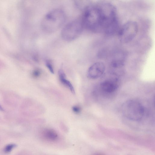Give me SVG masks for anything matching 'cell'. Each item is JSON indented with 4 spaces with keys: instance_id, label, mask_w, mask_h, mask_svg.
I'll return each mask as SVG.
<instances>
[{
    "instance_id": "obj_14",
    "label": "cell",
    "mask_w": 155,
    "mask_h": 155,
    "mask_svg": "<svg viewBox=\"0 0 155 155\" xmlns=\"http://www.w3.org/2000/svg\"><path fill=\"white\" fill-rule=\"evenodd\" d=\"M72 110L73 112L76 114L79 113L81 110L80 107L78 106H74L72 108Z\"/></svg>"
},
{
    "instance_id": "obj_2",
    "label": "cell",
    "mask_w": 155,
    "mask_h": 155,
    "mask_svg": "<svg viewBox=\"0 0 155 155\" xmlns=\"http://www.w3.org/2000/svg\"><path fill=\"white\" fill-rule=\"evenodd\" d=\"M81 20L83 27L96 33L102 32L101 16L98 4L87 7Z\"/></svg>"
},
{
    "instance_id": "obj_9",
    "label": "cell",
    "mask_w": 155,
    "mask_h": 155,
    "mask_svg": "<svg viewBox=\"0 0 155 155\" xmlns=\"http://www.w3.org/2000/svg\"><path fill=\"white\" fill-rule=\"evenodd\" d=\"M40 136L43 140L49 142L55 141L58 138V134L55 130L51 129L44 130L41 133Z\"/></svg>"
},
{
    "instance_id": "obj_13",
    "label": "cell",
    "mask_w": 155,
    "mask_h": 155,
    "mask_svg": "<svg viewBox=\"0 0 155 155\" xmlns=\"http://www.w3.org/2000/svg\"><path fill=\"white\" fill-rule=\"evenodd\" d=\"M41 74L40 71L38 69L34 70L32 72V76L35 78H37L40 76Z\"/></svg>"
},
{
    "instance_id": "obj_5",
    "label": "cell",
    "mask_w": 155,
    "mask_h": 155,
    "mask_svg": "<svg viewBox=\"0 0 155 155\" xmlns=\"http://www.w3.org/2000/svg\"><path fill=\"white\" fill-rule=\"evenodd\" d=\"M83 27L81 20L73 21L63 29L61 34L62 37L66 41H71L79 36Z\"/></svg>"
},
{
    "instance_id": "obj_6",
    "label": "cell",
    "mask_w": 155,
    "mask_h": 155,
    "mask_svg": "<svg viewBox=\"0 0 155 155\" xmlns=\"http://www.w3.org/2000/svg\"><path fill=\"white\" fill-rule=\"evenodd\" d=\"M137 31V23L133 21H128L122 26L119 31V39L121 43H129L135 37Z\"/></svg>"
},
{
    "instance_id": "obj_15",
    "label": "cell",
    "mask_w": 155,
    "mask_h": 155,
    "mask_svg": "<svg viewBox=\"0 0 155 155\" xmlns=\"http://www.w3.org/2000/svg\"><path fill=\"white\" fill-rule=\"evenodd\" d=\"M0 110H1V111H4V109H3V108L2 107H1V105H0Z\"/></svg>"
},
{
    "instance_id": "obj_16",
    "label": "cell",
    "mask_w": 155,
    "mask_h": 155,
    "mask_svg": "<svg viewBox=\"0 0 155 155\" xmlns=\"http://www.w3.org/2000/svg\"><path fill=\"white\" fill-rule=\"evenodd\" d=\"M94 155H103L101 154H95Z\"/></svg>"
},
{
    "instance_id": "obj_3",
    "label": "cell",
    "mask_w": 155,
    "mask_h": 155,
    "mask_svg": "<svg viewBox=\"0 0 155 155\" xmlns=\"http://www.w3.org/2000/svg\"><path fill=\"white\" fill-rule=\"evenodd\" d=\"M66 19L65 14L61 10H56L47 13L42 22L43 29L48 32H54L62 25Z\"/></svg>"
},
{
    "instance_id": "obj_12",
    "label": "cell",
    "mask_w": 155,
    "mask_h": 155,
    "mask_svg": "<svg viewBox=\"0 0 155 155\" xmlns=\"http://www.w3.org/2000/svg\"><path fill=\"white\" fill-rule=\"evenodd\" d=\"M46 65L52 74H54V68L51 62L49 61H47L46 62Z\"/></svg>"
},
{
    "instance_id": "obj_8",
    "label": "cell",
    "mask_w": 155,
    "mask_h": 155,
    "mask_svg": "<svg viewBox=\"0 0 155 155\" xmlns=\"http://www.w3.org/2000/svg\"><path fill=\"white\" fill-rule=\"evenodd\" d=\"M117 80L110 79L102 81L100 84V88L104 92L107 93H112L115 91L118 86Z\"/></svg>"
},
{
    "instance_id": "obj_7",
    "label": "cell",
    "mask_w": 155,
    "mask_h": 155,
    "mask_svg": "<svg viewBox=\"0 0 155 155\" xmlns=\"http://www.w3.org/2000/svg\"><path fill=\"white\" fill-rule=\"evenodd\" d=\"M105 69L104 64L100 62L93 64L89 68L87 73L88 78L95 79L100 77L103 74Z\"/></svg>"
},
{
    "instance_id": "obj_11",
    "label": "cell",
    "mask_w": 155,
    "mask_h": 155,
    "mask_svg": "<svg viewBox=\"0 0 155 155\" xmlns=\"http://www.w3.org/2000/svg\"><path fill=\"white\" fill-rule=\"evenodd\" d=\"M17 146L14 144H11L6 145L4 149V152L5 153L10 152Z\"/></svg>"
},
{
    "instance_id": "obj_4",
    "label": "cell",
    "mask_w": 155,
    "mask_h": 155,
    "mask_svg": "<svg viewBox=\"0 0 155 155\" xmlns=\"http://www.w3.org/2000/svg\"><path fill=\"white\" fill-rule=\"evenodd\" d=\"M121 112L126 118L133 121L141 120L144 114V109L140 102L135 100H129L122 105Z\"/></svg>"
},
{
    "instance_id": "obj_1",
    "label": "cell",
    "mask_w": 155,
    "mask_h": 155,
    "mask_svg": "<svg viewBox=\"0 0 155 155\" xmlns=\"http://www.w3.org/2000/svg\"><path fill=\"white\" fill-rule=\"evenodd\" d=\"M98 5L101 16L102 32L106 35H113L119 27L116 8L108 3H101Z\"/></svg>"
},
{
    "instance_id": "obj_10",
    "label": "cell",
    "mask_w": 155,
    "mask_h": 155,
    "mask_svg": "<svg viewBox=\"0 0 155 155\" xmlns=\"http://www.w3.org/2000/svg\"><path fill=\"white\" fill-rule=\"evenodd\" d=\"M58 74L62 83L68 88L72 93L74 94L75 93L74 88L70 81L66 79V76L63 70L62 69H60L58 71Z\"/></svg>"
}]
</instances>
